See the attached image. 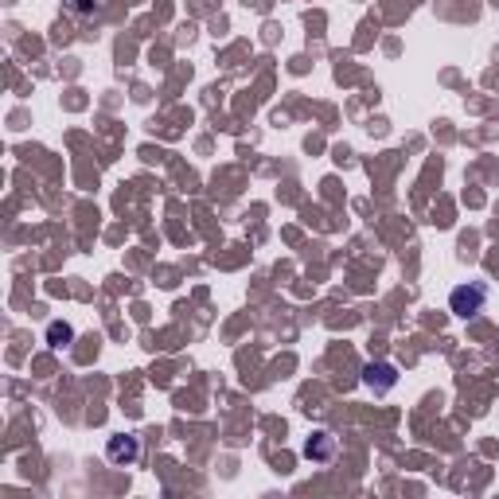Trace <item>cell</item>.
Here are the masks:
<instances>
[{"instance_id": "3", "label": "cell", "mask_w": 499, "mask_h": 499, "mask_svg": "<svg viewBox=\"0 0 499 499\" xmlns=\"http://www.w3.org/2000/svg\"><path fill=\"white\" fill-rule=\"evenodd\" d=\"M363 382H367V386L379 382V390H390V386H394V367H382V363L374 367V363H371V367L363 371Z\"/></svg>"}, {"instance_id": "5", "label": "cell", "mask_w": 499, "mask_h": 499, "mask_svg": "<svg viewBox=\"0 0 499 499\" xmlns=\"http://www.w3.org/2000/svg\"><path fill=\"white\" fill-rule=\"evenodd\" d=\"M51 339H71V328L66 324H51Z\"/></svg>"}, {"instance_id": "2", "label": "cell", "mask_w": 499, "mask_h": 499, "mask_svg": "<svg viewBox=\"0 0 499 499\" xmlns=\"http://www.w3.org/2000/svg\"><path fill=\"white\" fill-rule=\"evenodd\" d=\"M106 453H110L113 464H133L137 461V437H113Z\"/></svg>"}, {"instance_id": "4", "label": "cell", "mask_w": 499, "mask_h": 499, "mask_svg": "<svg viewBox=\"0 0 499 499\" xmlns=\"http://www.w3.org/2000/svg\"><path fill=\"white\" fill-rule=\"evenodd\" d=\"M304 453H309L312 461H328V456H331V437H328V433H316V437L309 441V448H304Z\"/></svg>"}, {"instance_id": "1", "label": "cell", "mask_w": 499, "mask_h": 499, "mask_svg": "<svg viewBox=\"0 0 499 499\" xmlns=\"http://www.w3.org/2000/svg\"><path fill=\"white\" fill-rule=\"evenodd\" d=\"M484 301H488V293L480 285H464V289H456V293H453V301H448V304H453L456 316H476L480 309H484Z\"/></svg>"}]
</instances>
